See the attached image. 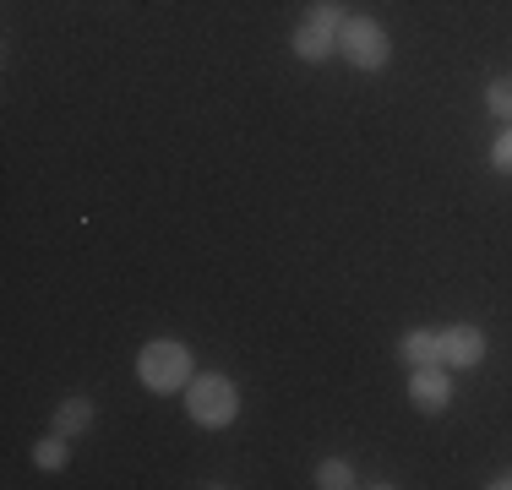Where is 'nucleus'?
I'll list each match as a JSON object with an SVG mask.
<instances>
[{
    "mask_svg": "<svg viewBox=\"0 0 512 490\" xmlns=\"http://www.w3.org/2000/svg\"><path fill=\"white\" fill-rule=\"evenodd\" d=\"M180 398H186L191 425H202V431H229L240 420V392L224 371H197Z\"/></svg>",
    "mask_w": 512,
    "mask_h": 490,
    "instance_id": "f257e3e1",
    "label": "nucleus"
},
{
    "mask_svg": "<svg viewBox=\"0 0 512 490\" xmlns=\"http://www.w3.org/2000/svg\"><path fill=\"white\" fill-rule=\"evenodd\" d=\"M191 376H197V360L180 338H153L137 349V382L148 392H186Z\"/></svg>",
    "mask_w": 512,
    "mask_h": 490,
    "instance_id": "f03ea898",
    "label": "nucleus"
},
{
    "mask_svg": "<svg viewBox=\"0 0 512 490\" xmlns=\"http://www.w3.org/2000/svg\"><path fill=\"white\" fill-rule=\"evenodd\" d=\"M338 60H349L355 71H382L393 60V39L376 17H349L338 33Z\"/></svg>",
    "mask_w": 512,
    "mask_h": 490,
    "instance_id": "7ed1b4c3",
    "label": "nucleus"
},
{
    "mask_svg": "<svg viewBox=\"0 0 512 490\" xmlns=\"http://www.w3.org/2000/svg\"><path fill=\"white\" fill-rule=\"evenodd\" d=\"M442 333V365L447 371H474V365H485V354H491V343L474 322H453V327H436Z\"/></svg>",
    "mask_w": 512,
    "mask_h": 490,
    "instance_id": "20e7f679",
    "label": "nucleus"
},
{
    "mask_svg": "<svg viewBox=\"0 0 512 490\" xmlns=\"http://www.w3.org/2000/svg\"><path fill=\"white\" fill-rule=\"evenodd\" d=\"M409 403H414V414H447V403H453V376H447V365H414L409 371Z\"/></svg>",
    "mask_w": 512,
    "mask_h": 490,
    "instance_id": "39448f33",
    "label": "nucleus"
},
{
    "mask_svg": "<svg viewBox=\"0 0 512 490\" xmlns=\"http://www.w3.org/2000/svg\"><path fill=\"white\" fill-rule=\"evenodd\" d=\"M398 360L409 365H442V333L436 327H409L404 338H398Z\"/></svg>",
    "mask_w": 512,
    "mask_h": 490,
    "instance_id": "423d86ee",
    "label": "nucleus"
},
{
    "mask_svg": "<svg viewBox=\"0 0 512 490\" xmlns=\"http://www.w3.org/2000/svg\"><path fill=\"white\" fill-rule=\"evenodd\" d=\"M93 414H99V409H93V398H88V392H71V398L55 409L50 431H60V436H71V441H77V436H88V431H93Z\"/></svg>",
    "mask_w": 512,
    "mask_h": 490,
    "instance_id": "0eeeda50",
    "label": "nucleus"
},
{
    "mask_svg": "<svg viewBox=\"0 0 512 490\" xmlns=\"http://www.w3.org/2000/svg\"><path fill=\"white\" fill-rule=\"evenodd\" d=\"M295 60H306V66H327V60L338 55V33H327V28H311V22H300L295 28Z\"/></svg>",
    "mask_w": 512,
    "mask_h": 490,
    "instance_id": "6e6552de",
    "label": "nucleus"
},
{
    "mask_svg": "<svg viewBox=\"0 0 512 490\" xmlns=\"http://www.w3.org/2000/svg\"><path fill=\"white\" fill-rule=\"evenodd\" d=\"M66 463H71V436L50 431L44 441H33V469H44V474H60Z\"/></svg>",
    "mask_w": 512,
    "mask_h": 490,
    "instance_id": "1a4fd4ad",
    "label": "nucleus"
},
{
    "mask_svg": "<svg viewBox=\"0 0 512 490\" xmlns=\"http://www.w3.org/2000/svg\"><path fill=\"white\" fill-rule=\"evenodd\" d=\"M300 22H311V28H327V33H344L349 6H344V0H311L306 17H300Z\"/></svg>",
    "mask_w": 512,
    "mask_h": 490,
    "instance_id": "9d476101",
    "label": "nucleus"
},
{
    "mask_svg": "<svg viewBox=\"0 0 512 490\" xmlns=\"http://www.w3.org/2000/svg\"><path fill=\"white\" fill-rule=\"evenodd\" d=\"M349 485H360V480H355V469H349L344 458H322V463H316V490H349Z\"/></svg>",
    "mask_w": 512,
    "mask_h": 490,
    "instance_id": "9b49d317",
    "label": "nucleus"
},
{
    "mask_svg": "<svg viewBox=\"0 0 512 490\" xmlns=\"http://www.w3.org/2000/svg\"><path fill=\"white\" fill-rule=\"evenodd\" d=\"M485 109L507 126V120H512V77H491V82H485Z\"/></svg>",
    "mask_w": 512,
    "mask_h": 490,
    "instance_id": "f8f14e48",
    "label": "nucleus"
},
{
    "mask_svg": "<svg viewBox=\"0 0 512 490\" xmlns=\"http://www.w3.org/2000/svg\"><path fill=\"white\" fill-rule=\"evenodd\" d=\"M491 169L496 175H512V120H507V131H496V142H491Z\"/></svg>",
    "mask_w": 512,
    "mask_h": 490,
    "instance_id": "ddd939ff",
    "label": "nucleus"
},
{
    "mask_svg": "<svg viewBox=\"0 0 512 490\" xmlns=\"http://www.w3.org/2000/svg\"><path fill=\"white\" fill-rule=\"evenodd\" d=\"M491 485H496V490H512V469L502 474V480H491Z\"/></svg>",
    "mask_w": 512,
    "mask_h": 490,
    "instance_id": "4468645a",
    "label": "nucleus"
}]
</instances>
